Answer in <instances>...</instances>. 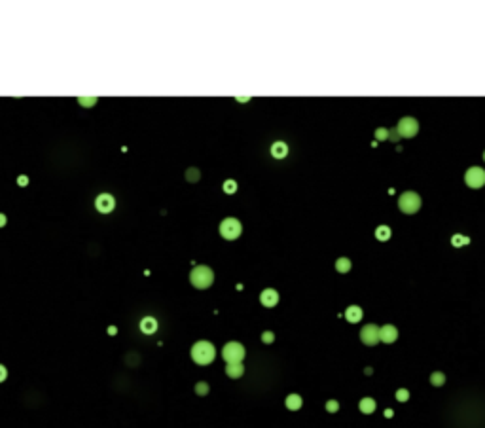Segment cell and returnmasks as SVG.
Returning <instances> with one entry per match:
<instances>
[{"label": "cell", "instance_id": "cell-30", "mask_svg": "<svg viewBox=\"0 0 485 428\" xmlns=\"http://www.w3.org/2000/svg\"><path fill=\"white\" fill-rule=\"evenodd\" d=\"M392 415H394V413H392V409H385V417H389V419H391Z\"/></svg>", "mask_w": 485, "mask_h": 428}, {"label": "cell", "instance_id": "cell-11", "mask_svg": "<svg viewBox=\"0 0 485 428\" xmlns=\"http://www.w3.org/2000/svg\"><path fill=\"white\" fill-rule=\"evenodd\" d=\"M260 301L263 307H275L279 303V294L277 290L273 288H265V290L260 294Z\"/></svg>", "mask_w": 485, "mask_h": 428}, {"label": "cell", "instance_id": "cell-12", "mask_svg": "<svg viewBox=\"0 0 485 428\" xmlns=\"http://www.w3.org/2000/svg\"><path fill=\"white\" fill-rule=\"evenodd\" d=\"M345 318L349 320V322H351V324H356V322H360V320H362V309L358 307V305H351V307H347Z\"/></svg>", "mask_w": 485, "mask_h": 428}, {"label": "cell", "instance_id": "cell-24", "mask_svg": "<svg viewBox=\"0 0 485 428\" xmlns=\"http://www.w3.org/2000/svg\"><path fill=\"white\" fill-rule=\"evenodd\" d=\"M195 392L199 394V396H205L208 392V385L207 383H197L195 385Z\"/></svg>", "mask_w": 485, "mask_h": 428}, {"label": "cell", "instance_id": "cell-32", "mask_svg": "<svg viewBox=\"0 0 485 428\" xmlns=\"http://www.w3.org/2000/svg\"><path fill=\"white\" fill-rule=\"evenodd\" d=\"M484 159H485V154H484Z\"/></svg>", "mask_w": 485, "mask_h": 428}, {"label": "cell", "instance_id": "cell-27", "mask_svg": "<svg viewBox=\"0 0 485 428\" xmlns=\"http://www.w3.org/2000/svg\"><path fill=\"white\" fill-rule=\"evenodd\" d=\"M375 137H377V138H387V137H389V131H385V129H377Z\"/></svg>", "mask_w": 485, "mask_h": 428}, {"label": "cell", "instance_id": "cell-26", "mask_svg": "<svg viewBox=\"0 0 485 428\" xmlns=\"http://www.w3.org/2000/svg\"><path fill=\"white\" fill-rule=\"evenodd\" d=\"M273 339H275L273 332H263V334H261V341L263 343H273Z\"/></svg>", "mask_w": 485, "mask_h": 428}, {"label": "cell", "instance_id": "cell-19", "mask_svg": "<svg viewBox=\"0 0 485 428\" xmlns=\"http://www.w3.org/2000/svg\"><path fill=\"white\" fill-rule=\"evenodd\" d=\"M336 269H337L339 273H347V271L351 269V261H349L347 258H339V260L336 261Z\"/></svg>", "mask_w": 485, "mask_h": 428}, {"label": "cell", "instance_id": "cell-10", "mask_svg": "<svg viewBox=\"0 0 485 428\" xmlns=\"http://www.w3.org/2000/svg\"><path fill=\"white\" fill-rule=\"evenodd\" d=\"M396 339H398V330H396V326L385 324L383 328H379V341L394 343Z\"/></svg>", "mask_w": 485, "mask_h": 428}, {"label": "cell", "instance_id": "cell-21", "mask_svg": "<svg viewBox=\"0 0 485 428\" xmlns=\"http://www.w3.org/2000/svg\"><path fill=\"white\" fill-rule=\"evenodd\" d=\"M451 242H453V246H461V244L470 242V239H468V237H463V235H455V237L451 239Z\"/></svg>", "mask_w": 485, "mask_h": 428}, {"label": "cell", "instance_id": "cell-1", "mask_svg": "<svg viewBox=\"0 0 485 428\" xmlns=\"http://www.w3.org/2000/svg\"><path fill=\"white\" fill-rule=\"evenodd\" d=\"M216 356V349H214V345L208 341H197L193 347H191V358L195 364H199V366H207L210 364L212 360Z\"/></svg>", "mask_w": 485, "mask_h": 428}, {"label": "cell", "instance_id": "cell-25", "mask_svg": "<svg viewBox=\"0 0 485 428\" xmlns=\"http://www.w3.org/2000/svg\"><path fill=\"white\" fill-rule=\"evenodd\" d=\"M337 409H339L337 400H330V402H326V411H330V413H336Z\"/></svg>", "mask_w": 485, "mask_h": 428}, {"label": "cell", "instance_id": "cell-7", "mask_svg": "<svg viewBox=\"0 0 485 428\" xmlns=\"http://www.w3.org/2000/svg\"><path fill=\"white\" fill-rule=\"evenodd\" d=\"M396 131H398V135L406 138H411L417 135V131H419V123H417L415 118H402L398 121V127H396Z\"/></svg>", "mask_w": 485, "mask_h": 428}, {"label": "cell", "instance_id": "cell-18", "mask_svg": "<svg viewBox=\"0 0 485 428\" xmlns=\"http://www.w3.org/2000/svg\"><path fill=\"white\" fill-rule=\"evenodd\" d=\"M375 237L379 241H387L391 237V227H389V225H379V227L375 229Z\"/></svg>", "mask_w": 485, "mask_h": 428}, {"label": "cell", "instance_id": "cell-5", "mask_svg": "<svg viewBox=\"0 0 485 428\" xmlns=\"http://www.w3.org/2000/svg\"><path fill=\"white\" fill-rule=\"evenodd\" d=\"M241 222L237 218H224L222 223H220V235L227 241L237 239L241 235Z\"/></svg>", "mask_w": 485, "mask_h": 428}, {"label": "cell", "instance_id": "cell-31", "mask_svg": "<svg viewBox=\"0 0 485 428\" xmlns=\"http://www.w3.org/2000/svg\"><path fill=\"white\" fill-rule=\"evenodd\" d=\"M6 223V216L4 214H0V225H4Z\"/></svg>", "mask_w": 485, "mask_h": 428}, {"label": "cell", "instance_id": "cell-8", "mask_svg": "<svg viewBox=\"0 0 485 428\" xmlns=\"http://www.w3.org/2000/svg\"><path fill=\"white\" fill-rule=\"evenodd\" d=\"M360 339H362L364 345L368 347H373L379 343V328L375 324H366L360 330Z\"/></svg>", "mask_w": 485, "mask_h": 428}, {"label": "cell", "instance_id": "cell-28", "mask_svg": "<svg viewBox=\"0 0 485 428\" xmlns=\"http://www.w3.org/2000/svg\"><path fill=\"white\" fill-rule=\"evenodd\" d=\"M190 178H191V180H195V178H199V172L195 171V169H190V171H188V180H190Z\"/></svg>", "mask_w": 485, "mask_h": 428}, {"label": "cell", "instance_id": "cell-13", "mask_svg": "<svg viewBox=\"0 0 485 428\" xmlns=\"http://www.w3.org/2000/svg\"><path fill=\"white\" fill-rule=\"evenodd\" d=\"M140 330L144 332V334H154L157 330V320L156 318H152V316H144L142 320H140Z\"/></svg>", "mask_w": 485, "mask_h": 428}, {"label": "cell", "instance_id": "cell-9", "mask_svg": "<svg viewBox=\"0 0 485 428\" xmlns=\"http://www.w3.org/2000/svg\"><path fill=\"white\" fill-rule=\"evenodd\" d=\"M95 206H97V210L99 212H110L114 206H116V201H114V197L110 195V193H101L97 199H95Z\"/></svg>", "mask_w": 485, "mask_h": 428}, {"label": "cell", "instance_id": "cell-4", "mask_svg": "<svg viewBox=\"0 0 485 428\" xmlns=\"http://www.w3.org/2000/svg\"><path fill=\"white\" fill-rule=\"evenodd\" d=\"M398 206L402 212H406V214H413L419 210V206H421V197L417 195L415 191H406V193H402L400 195V201H398Z\"/></svg>", "mask_w": 485, "mask_h": 428}, {"label": "cell", "instance_id": "cell-2", "mask_svg": "<svg viewBox=\"0 0 485 428\" xmlns=\"http://www.w3.org/2000/svg\"><path fill=\"white\" fill-rule=\"evenodd\" d=\"M190 280H191V284H193L195 288L203 290V288H208V286L212 284V280H214V273H212V269L207 267V265H197V267H193V269H191Z\"/></svg>", "mask_w": 485, "mask_h": 428}, {"label": "cell", "instance_id": "cell-3", "mask_svg": "<svg viewBox=\"0 0 485 428\" xmlns=\"http://www.w3.org/2000/svg\"><path fill=\"white\" fill-rule=\"evenodd\" d=\"M222 356H224V360L227 362V364L242 362V358H244V347L237 341L225 343L224 349H222Z\"/></svg>", "mask_w": 485, "mask_h": 428}, {"label": "cell", "instance_id": "cell-29", "mask_svg": "<svg viewBox=\"0 0 485 428\" xmlns=\"http://www.w3.org/2000/svg\"><path fill=\"white\" fill-rule=\"evenodd\" d=\"M6 375H8V372H6V368H4L2 364H0V383H2L4 379H6Z\"/></svg>", "mask_w": 485, "mask_h": 428}, {"label": "cell", "instance_id": "cell-15", "mask_svg": "<svg viewBox=\"0 0 485 428\" xmlns=\"http://www.w3.org/2000/svg\"><path fill=\"white\" fill-rule=\"evenodd\" d=\"M286 154H288V146H286V142H275V144L271 146V155H273V157L282 159V157H286Z\"/></svg>", "mask_w": 485, "mask_h": 428}, {"label": "cell", "instance_id": "cell-6", "mask_svg": "<svg viewBox=\"0 0 485 428\" xmlns=\"http://www.w3.org/2000/svg\"><path fill=\"white\" fill-rule=\"evenodd\" d=\"M465 182L468 184V188H482L485 184V171L482 167H470L465 174Z\"/></svg>", "mask_w": 485, "mask_h": 428}, {"label": "cell", "instance_id": "cell-20", "mask_svg": "<svg viewBox=\"0 0 485 428\" xmlns=\"http://www.w3.org/2000/svg\"><path fill=\"white\" fill-rule=\"evenodd\" d=\"M430 383H432L434 387H442L446 383V375L442 372H434L432 375H430Z\"/></svg>", "mask_w": 485, "mask_h": 428}, {"label": "cell", "instance_id": "cell-17", "mask_svg": "<svg viewBox=\"0 0 485 428\" xmlns=\"http://www.w3.org/2000/svg\"><path fill=\"white\" fill-rule=\"evenodd\" d=\"M358 408H360V411L366 413V415H372V413L375 411V400H372V398H362L360 404H358Z\"/></svg>", "mask_w": 485, "mask_h": 428}, {"label": "cell", "instance_id": "cell-16", "mask_svg": "<svg viewBox=\"0 0 485 428\" xmlns=\"http://www.w3.org/2000/svg\"><path fill=\"white\" fill-rule=\"evenodd\" d=\"M301 404H303V400H301L299 394H288V398H286V408L290 411H298L301 408Z\"/></svg>", "mask_w": 485, "mask_h": 428}, {"label": "cell", "instance_id": "cell-23", "mask_svg": "<svg viewBox=\"0 0 485 428\" xmlns=\"http://www.w3.org/2000/svg\"><path fill=\"white\" fill-rule=\"evenodd\" d=\"M396 400L398 402H408L410 400V392L406 389H400V391H396Z\"/></svg>", "mask_w": 485, "mask_h": 428}, {"label": "cell", "instance_id": "cell-22", "mask_svg": "<svg viewBox=\"0 0 485 428\" xmlns=\"http://www.w3.org/2000/svg\"><path fill=\"white\" fill-rule=\"evenodd\" d=\"M224 189H225V193H233V191L237 189V182H235V180H225Z\"/></svg>", "mask_w": 485, "mask_h": 428}, {"label": "cell", "instance_id": "cell-14", "mask_svg": "<svg viewBox=\"0 0 485 428\" xmlns=\"http://www.w3.org/2000/svg\"><path fill=\"white\" fill-rule=\"evenodd\" d=\"M225 373L231 377V379H239V377L244 373V366L241 362H235V364H227L225 368Z\"/></svg>", "mask_w": 485, "mask_h": 428}]
</instances>
